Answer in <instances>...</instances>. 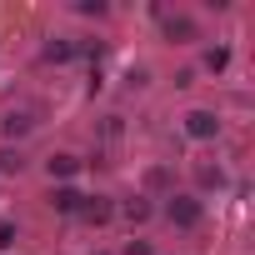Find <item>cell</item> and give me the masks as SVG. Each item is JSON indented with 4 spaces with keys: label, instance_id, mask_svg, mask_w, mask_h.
Here are the masks:
<instances>
[{
    "label": "cell",
    "instance_id": "cell-1",
    "mask_svg": "<svg viewBox=\"0 0 255 255\" xmlns=\"http://www.w3.org/2000/svg\"><path fill=\"white\" fill-rule=\"evenodd\" d=\"M165 215H170V225H180V230H195L205 210H200V200H195V195H170Z\"/></svg>",
    "mask_w": 255,
    "mask_h": 255
},
{
    "label": "cell",
    "instance_id": "cell-2",
    "mask_svg": "<svg viewBox=\"0 0 255 255\" xmlns=\"http://www.w3.org/2000/svg\"><path fill=\"white\" fill-rule=\"evenodd\" d=\"M185 135H190V140H215V135H220L215 110H190V115H185Z\"/></svg>",
    "mask_w": 255,
    "mask_h": 255
},
{
    "label": "cell",
    "instance_id": "cell-3",
    "mask_svg": "<svg viewBox=\"0 0 255 255\" xmlns=\"http://www.w3.org/2000/svg\"><path fill=\"white\" fill-rule=\"evenodd\" d=\"M75 215H85V220H90V225H105V220H110V215H115V205H110V200H100V195H85V200H80V210H75Z\"/></svg>",
    "mask_w": 255,
    "mask_h": 255
},
{
    "label": "cell",
    "instance_id": "cell-4",
    "mask_svg": "<svg viewBox=\"0 0 255 255\" xmlns=\"http://www.w3.org/2000/svg\"><path fill=\"white\" fill-rule=\"evenodd\" d=\"M75 170H80V160H75V155H65V150L45 160V175H50V180H70Z\"/></svg>",
    "mask_w": 255,
    "mask_h": 255
},
{
    "label": "cell",
    "instance_id": "cell-5",
    "mask_svg": "<svg viewBox=\"0 0 255 255\" xmlns=\"http://www.w3.org/2000/svg\"><path fill=\"white\" fill-rule=\"evenodd\" d=\"M80 200H85V195H80V190H75V185H60V190H55V195H50V205H55V210H60V215H75V210H80Z\"/></svg>",
    "mask_w": 255,
    "mask_h": 255
},
{
    "label": "cell",
    "instance_id": "cell-6",
    "mask_svg": "<svg viewBox=\"0 0 255 255\" xmlns=\"http://www.w3.org/2000/svg\"><path fill=\"white\" fill-rule=\"evenodd\" d=\"M30 125H35V120H30V115H25V110H10V115H5V120H0V130H5V135H10V140H20V135H30Z\"/></svg>",
    "mask_w": 255,
    "mask_h": 255
},
{
    "label": "cell",
    "instance_id": "cell-7",
    "mask_svg": "<svg viewBox=\"0 0 255 255\" xmlns=\"http://www.w3.org/2000/svg\"><path fill=\"white\" fill-rule=\"evenodd\" d=\"M165 35H170V40H195V20H190V15H170V20H165Z\"/></svg>",
    "mask_w": 255,
    "mask_h": 255
},
{
    "label": "cell",
    "instance_id": "cell-8",
    "mask_svg": "<svg viewBox=\"0 0 255 255\" xmlns=\"http://www.w3.org/2000/svg\"><path fill=\"white\" fill-rule=\"evenodd\" d=\"M120 215L130 220V225H145V220H150V200H140V195H135V200H125V205H120Z\"/></svg>",
    "mask_w": 255,
    "mask_h": 255
},
{
    "label": "cell",
    "instance_id": "cell-9",
    "mask_svg": "<svg viewBox=\"0 0 255 255\" xmlns=\"http://www.w3.org/2000/svg\"><path fill=\"white\" fill-rule=\"evenodd\" d=\"M225 65H230V50H225V45H215V50H205V70H210V75H220Z\"/></svg>",
    "mask_w": 255,
    "mask_h": 255
},
{
    "label": "cell",
    "instance_id": "cell-10",
    "mask_svg": "<svg viewBox=\"0 0 255 255\" xmlns=\"http://www.w3.org/2000/svg\"><path fill=\"white\" fill-rule=\"evenodd\" d=\"M70 55H75L70 40H50V45H45V60H70Z\"/></svg>",
    "mask_w": 255,
    "mask_h": 255
},
{
    "label": "cell",
    "instance_id": "cell-11",
    "mask_svg": "<svg viewBox=\"0 0 255 255\" xmlns=\"http://www.w3.org/2000/svg\"><path fill=\"white\" fill-rule=\"evenodd\" d=\"M25 160H20V150H0V175H15Z\"/></svg>",
    "mask_w": 255,
    "mask_h": 255
},
{
    "label": "cell",
    "instance_id": "cell-12",
    "mask_svg": "<svg viewBox=\"0 0 255 255\" xmlns=\"http://www.w3.org/2000/svg\"><path fill=\"white\" fill-rule=\"evenodd\" d=\"M145 185H150V190H165V185H170V175L155 165V170H145Z\"/></svg>",
    "mask_w": 255,
    "mask_h": 255
},
{
    "label": "cell",
    "instance_id": "cell-13",
    "mask_svg": "<svg viewBox=\"0 0 255 255\" xmlns=\"http://www.w3.org/2000/svg\"><path fill=\"white\" fill-rule=\"evenodd\" d=\"M200 185H215V190H220V185H225V170H220V165H215V170L205 165V170H200Z\"/></svg>",
    "mask_w": 255,
    "mask_h": 255
},
{
    "label": "cell",
    "instance_id": "cell-14",
    "mask_svg": "<svg viewBox=\"0 0 255 255\" xmlns=\"http://www.w3.org/2000/svg\"><path fill=\"white\" fill-rule=\"evenodd\" d=\"M15 240H20V230H15V225H0V250H10Z\"/></svg>",
    "mask_w": 255,
    "mask_h": 255
},
{
    "label": "cell",
    "instance_id": "cell-15",
    "mask_svg": "<svg viewBox=\"0 0 255 255\" xmlns=\"http://www.w3.org/2000/svg\"><path fill=\"white\" fill-rule=\"evenodd\" d=\"M120 255H155V250H150L145 240H125V250H120Z\"/></svg>",
    "mask_w": 255,
    "mask_h": 255
},
{
    "label": "cell",
    "instance_id": "cell-16",
    "mask_svg": "<svg viewBox=\"0 0 255 255\" xmlns=\"http://www.w3.org/2000/svg\"><path fill=\"white\" fill-rule=\"evenodd\" d=\"M75 10H80V15H105V5H100V0H80Z\"/></svg>",
    "mask_w": 255,
    "mask_h": 255
}]
</instances>
